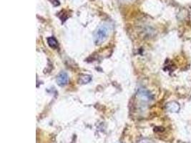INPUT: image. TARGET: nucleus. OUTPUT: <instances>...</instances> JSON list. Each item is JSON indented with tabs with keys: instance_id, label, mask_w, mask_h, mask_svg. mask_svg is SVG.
Listing matches in <instances>:
<instances>
[{
	"instance_id": "39448f33",
	"label": "nucleus",
	"mask_w": 191,
	"mask_h": 143,
	"mask_svg": "<svg viewBox=\"0 0 191 143\" xmlns=\"http://www.w3.org/2000/svg\"><path fill=\"white\" fill-rule=\"evenodd\" d=\"M47 43H48L49 46L53 49H57L58 47V42L57 40L53 37L47 38Z\"/></svg>"
},
{
	"instance_id": "7ed1b4c3",
	"label": "nucleus",
	"mask_w": 191,
	"mask_h": 143,
	"mask_svg": "<svg viewBox=\"0 0 191 143\" xmlns=\"http://www.w3.org/2000/svg\"><path fill=\"white\" fill-rule=\"evenodd\" d=\"M68 82V75L67 74L64 72H62L59 74L57 78V82L58 85L59 86H64L66 85Z\"/></svg>"
},
{
	"instance_id": "f03ea898",
	"label": "nucleus",
	"mask_w": 191,
	"mask_h": 143,
	"mask_svg": "<svg viewBox=\"0 0 191 143\" xmlns=\"http://www.w3.org/2000/svg\"><path fill=\"white\" fill-rule=\"evenodd\" d=\"M137 97L141 99L142 101L148 102L152 99V95L149 91L145 89H139L137 92Z\"/></svg>"
},
{
	"instance_id": "0eeeda50",
	"label": "nucleus",
	"mask_w": 191,
	"mask_h": 143,
	"mask_svg": "<svg viewBox=\"0 0 191 143\" xmlns=\"http://www.w3.org/2000/svg\"><path fill=\"white\" fill-rule=\"evenodd\" d=\"M54 6H58L59 5V0H49Z\"/></svg>"
},
{
	"instance_id": "423d86ee",
	"label": "nucleus",
	"mask_w": 191,
	"mask_h": 143,
	"mask_svg": "<svg viewBox=\"0 0 191 143\" xmlns=\"http://www.w3.org/2000/svg\"><path fill=\"white\" fill-rule=\"evenodd\" d=\"M92 78L90 75H84L82 77H81L80 79H79V82L81 84H87L91 81Z\"/></svg>"
},
{
	"instance_id": "6e6552de",
	"label": "nucleus",
	"mask_w": 191,
	"mask_h": 143,
	"mask_svg": "<svg viewBox=\"0 0 191 143\" xmlns=\"http://www.w3.org/2000/svg\"><path fill=\"white\" fill-rule=\"evenodd\" d=\"M137 143H152L151 141L150 140L147 139H142L140 140H139V142Z\"/></svg>"
},
{
	"instance_id": "20e7f679",
	"label": "nucleus",
	"mask_w": 191,
	"mask_h": 143,
	"mask_svg": "<svg viewBox=\"0 0 191 143\" xmlns=\"http://www.w3.org/2000/svg\"><path fill=\"white\" fill-rule=\"evenodd\" d=\"M166 109L168 110L169 112H177L179 111L180 110V105L179 104L176 102H171L167 104Z\"/></svg>"
},
{
	"instance_id": "f257e3e1",
	"label": "nucleus",
	"mask_w": 191,
	"mask_h": 143,
	"mask_svg": "<svg viewBox=\"0 0 191 143\" xmlns=\"http://www.w3.org/2000/svg\"><path fill=\"white\" fill-rule=\"evenodd\" d=\"M109 27L107 25H102L98 27L94 34V42L97 45L102 44L107 40V37L109 36Z\"/></svg>"
}]
</instances>
